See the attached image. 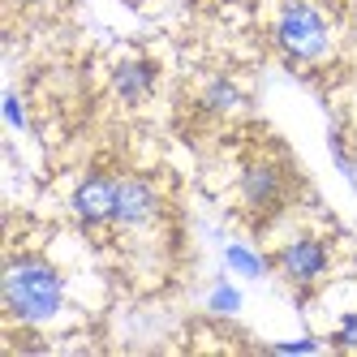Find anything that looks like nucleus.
Segmentation results:
<instances>
[{"mask_svg": "<svg viewBox=\"0 0 357 357\" xmlns=\"http://www.w3.org/2000/svg\"><path fill=\"white\" fill-rule=\"evenodd\" d=\"M65 284L43 259H13L5 267V310L22 323H43L61 310Z\"/></svg>", "mask_w": 357, "mask_h": 357, "instance_id": "1", "label": "nucleus"}, {"mask_svg": "<svg viewBox=\"0 0 357 357\" xmlns=\"http://www.w3.org/2000/svg\"><path fill=\"white\" fill-rule=\"evenodd\" d=\"M280 47L297 61H319L327 52V26L319 9L301 5V0L284 5V13H280Z\"/></svg>", "mask_w": 357, "mask_h": 357, "instance_id": "2", "label": "nucleus"}, {"mask_svg": "<svg viewBox=\"0 0 357 357\" xmlns=\"http://www.w3.org/2000/svg\"><path fill=\"white\" fill-rule=\"evenodd\" d=\"M116 185L112 176H86V181L73 190V211L86 224H116Z\"/></svg>", "mask_w": 357, "mask_h": 357, "instance_id": "3", "label": "nucleus"}, {"mask_svg": "<svg viewBox=\"0 0 357 357\" xmlns=\"http://www.w3.org/2000/svg\"><path fill=\"white\" fill-rule=\"evenodd\" d=\"M160 211V202H155V190H151L142 176H125V181L116 185V224L125 228H142L151 224Z\"/></svg>", "mask_w": 357, "mask_h": 357, "instance_id": "4", "label": "nucleus"}, {"mask_svg": "<svg viewBox=\"0 0 357 357\" xmlns=\"http://www.w3.org/2000/svg\"><path fill=\"white\" fill-rule=\"evenodd\" d=\"M327 267V245L314 241V237H301L293 245L280 250V271H284L293 284H314Z\"/></svg>", "mask_w": 357, "mask_h": 357, "instance_id": "5", "label": "nucleus"}, {"mask_svg": "<svg viewBox=\"0 0 357 357\" xmlns=\"http://www.w3.org/2000/svg\"><path fill=\"white\" fill-rule=\"evenodd\" d=\"M280 194H284V172H280L275 164H250L241 172V198H245V207L254 211H263V207H275Z\"/></svg>", "mask_w": 357, "mask_h": 357, "instance_id": "6", "label": "nucleus"}, {"mask_svg": "<svg viewBox=\"0 0 357 357\" xmlns=\"http://www.w3.org/2000/svg\"><path fill=\"white\" fill-rule=\"evenodd\" d=\"M151 82H155V69H151L146 61H125L112 73V86H116V95L125 99V104H142V99L151 95Z\"/></svg>", "mask_w": 357, "mask_h": 357, "instance_id": "7", "label": "nucleus"}, {"mask_svg": "<svg viewBox=\"0 0 357 357\" xmlns=\"http://www.w3.org/2000/svg\"><path fill=\"white\" fill-rule=\"evenodd\" d=\"M224 263L228 267H233L237 275H245V280H263V259H259V254H254V250H245V245H228L224 250Z\"/></svg>", "mask_w": 357, "mask_h": 357, "instance_id": "8", "label": "nucleus"}, {"mask_svg": "<svg viewBox=\"0 0 357 357\" xmlns=\"http://www.w3.org/2000/svg\"><path fill=\"white\" fill-rule=\"evenodd\" d=\"M202 104L207 108H215V112H233L237 104H241V91L228 82V78H215L207 91H202Z\"/></svg>", "mask_w": 357, "mask_h": 357, "instance_id": "9", "label": "nucleus"}, {"mask_svg": "<svg viewBox=\"0 0 357 357\" xmlns=\"http://www.w3.org/2000/svg\"><path fill=\"white\" fill-rule=\"evenodd\" d=\"M207 305H211L215 314H237V310H241V293H237L233 284H224V280H220V284H215V293H211V301H207Z\"/></svg>", "mask_w": 357, "mask_h": 357, "instance_id": "10", "label": "nucleus"}, {"mask_svg": "<svg viewBox=\"0 0 357 357\" xmlns=\"http://www.w3.org/2000/svg\"><path fill=\"white\" fill-rule=\"evenodd\" d=\"M336 344H340V349H357V310L340 319V331H336Z\"/></svg>", "mask_w": 357, "mask_h": 357, "instance_id": "11", "label": "nucleus"}, {"mask_svg": "<svg viewBox=\"0 0 357 357\" xmlns=\"http://www.w3.org/2000/svg\"><path fill=\"white\" fill-rule=\"evenodd\" d=\"M5 112H9V125H22V104H17V95H5Z\"/></svg>", "mask_w": 357, "mask_h": 357, "instance_id": "12", "label": "nucleus"}, {"mask_svg": "<svg viewBox=\"0 0 357 357\" xmlns=\"http://www.w3.org/2000/svg\"><path fill=\"white\" fill-rule=\"evenodd\" d=\"M310 349H319L314 340H289V344H280V353H310Z\"/></svg>", "mask_w": 357, "mask_h": 357, "instance_id": "13", "label": "nucleus"}]
</instances>
